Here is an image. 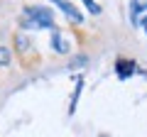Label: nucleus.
I'll return each mask as SVG.
<instances>
[{
  "label": "nucleus",
  "mask_w": 147,
  "mask_h": 137,
  "mask_svg": "<svg viewBox=\"0 0 147 137\" xmlns=\"http://www.w3.org/2000/svg\"><path fill=\"white\" fill-rule=\"evenodd\" d=\"M22 27H27V30L54 27L52 10H47V7H25V12H22Z\"/></svg>",
  "instance_id": "obj_1"
},
{
  "label": "nucleus",
  "mask_w": 147,
  "mask_h": 137,
  "mask_svg": "<svg viewBox=\"0 0 147 137\" xmlns=\"http://www.w3.org/2000/svg\"><path fill=\"white\" fill-rule=\"evenodd\" d=\"M130 22L135 27H145V22H147V0H130Z\"/></svg>",
  "instance_id": "obj_2"
},
{
  "label": "nucleus",
  "mask_w": 147,
  "mask_h": 137,
  "mask_svg": "<svg viewBox=\"0 0 147 137\" xmlns=\"http://www.w3.org/2000/svg\"><path fill=\"white\" fill-rule=\"evenodd\" d=\"M52 3H54L57 7H61V12H64V15H66L71 22H81V20H84V15H81V12L76 10L71 3H66V0H52Z\"/></svg>",
  "instance_id": "obj_3"
},
{
  "label": "nucleus",
  "mask_w": 147,
  "mask_h": 137,
  "mask_svg": "<svg viewBox=\"0 0 147 137\" xmlns=\"http://www.w3.org/2000/svg\"><path fill=\"white\" fill-rule=\"evenodd\" d=\"M10 64V52L5 47H0V66H7Z\"/></svg>",
  "instance_id": "obj_4"
},
{
  "label": "nucleus",
  "mask_w": 147,
  "mask_h": 137,
  "mask_svg": "<svg viewBox=\"0 0 147 137\" xmlns=\"http://www.w3.org/2000/svg\"><path fill=\"white\" fill-rule=\"evenodd\" d=\"M54 47H57V52H66V44L61 42V37H59V34H54Z\"/></svg>",
  "instance_id": "obj_5"
},
{
  "label": "nucleus",
  "mask_w": 147,
  "mask_h": 137,
  "mask_svg": "<svg viewBox=\"0 0 147 137\" xmlns=\"http://www.w3.org/2000/svg\"><path fill=\"white\" fill-rule=\"evenodd\" d=\"M84 5H86V7H88V10H91V12H93V15H98V12H100V7H98V5H96L93 0H84Z\"/></svg>",
  "instance_id": "obj_6"
},
{
  "label": "nucleus",
  "mask_w": 147,
  "mask_h": 137,
  "mask_svg": "<svg viewBox=\"0 0 147 137\" xmlns=\"http://www.w3.org/2000/svg\"><path fill=\"white\" fill-rule=\"evenodd\" d=\"M145 32H147V22H145Z\"/></svg>",
  "instance_id": "obj_7"
}]
</instances>
